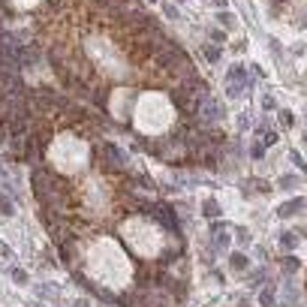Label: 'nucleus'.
I'll list each match as a JSON object with an SVG mask.
<instances>
[{"label":"nucleus","instance_id":"1","mask_svg":"<svg viewBox=\"0 0 307 307\" xmlns=\"http://www.w3.org/2000/svg\"><path fill=\"white\" fill-rule=\"evenodd\" d=\"M136 118V130L142 133V136H148V139H154V136H160V133H166L169 126L175 123V118H178V108H175V102H172V97H166V94H142L139 100H136V112H133Z\"/></svg>","mask_w":307,"mask_h":307},{"label":"nucleus","instance_id":"2","mask_svg":"<svg viewBox=\"0 0 307 307\" xmlns=\"http://www.w3.org/2000/svg\"><path fill=\"white\" fill-rule=\"evenodd\" d=\"M45 154L54 160V166H58L61 172H79V169L87 166V160H90V148H87L82 139H76L72 133H61L58 136V144L45 148Z\"/></svg>","mask_w":307,"mask_h":307},{"label":"nucleus","instance_id":"3","mask_svg":"<svg viewBox=\"0 0 307 307\" xmlns=\"http://www.w3.org/2000/svg\"><path fill=\"white\" fill-rule=\"evenodd\" d=\"M102 105H105L118 121L126 123V121L133 118V112H136V94H133V90H112V94L105 97Z\"/></svg>","mask_w":307,"mask_h":307},{"label":"nucleus","instance_id":"4","mask_svg":"<svg viewBox=\"0 0 307 307\" xmlns=\"http://www.w3.org/2000/svg\"><path fill=\"white\" fill-rule=\"evenodd\" d=\"M97 166L105 169V172H121L126 166V154L115 142H100L97 144Z\"/></svg>","mask_w":307,"mask_h":307},{"label":"nucleus","instance_id":"5","mask_svg":"<svg viewBox=\"0 0 307 307\" xmlns=\"http://www.w3.org/2000/svg\"><path fill=\"white\" fill-rule=\"evenodd\" d=\"M196 118H199V126H217V123L226 118V112H223V105L217 102L214 97H205L202 102H199Z\"/></svg>","mask_w":307,"mask_h":307},{"label":"nucleus","instance_id":"6","mask_svg":"<svg viewBox=\"0 0 307 307\" xmlns=\"http://www.w3.org/2000/svg\"><path fill=\"white\" fill-rule=\"evenodd\" d=\"M229 244H232V241H229V232H226L223 226H217V223H214V226H211V247H214L217 253H226Z\"/></svg>","mask_w":307,"mask_h":307},{"label":"nucleus","instance_id":"7","mask_svg":"<svg viewBox=\"0 0 307 307\" xmlns=\"http://www.w3.org/2000/svg\"><path fill=\"white\" fill-rule=\"evenodd\" d=\"M280 307H301V292H298V286H292V280H286V286H283Z\"/></svg>","mask_w":307,"mask_h":307},{"label":"nucleus","instance_id":"8","mask_svg":"<svg viewBox=\"0 0 307 307\" xmlns=\"http://www.w3.org/2000/svg\"><path fill=\"white\" fill-rule=\"evenodd\" d=\"M304 205H307V199H301V196H298V199H292V202H283V205L277 208V217H280V220H286V217H295Z\"/></svg>","mask_w":307,"mask_h":307},{"label":"nucleus","instance_id":"9","mask_svg":"<svg viewBox=\"0 0 307 307\" xmlns=\"http://www.w3.org/2000/svg\"><path fill=\"white\" fill-rule=\"evenodd\" d=\"M229 268L235 274H247L250 271V256L247 253H229Z\"/></svg>","mask_w":307,"mask_h":307},{"label":"nucleus","instance_id":"10","mask_svg":"<svg viewBox=\"0 0 307 307\" xmlns=\"http://www.w3.org/2000/svg\"><path fill=\"white\" fill-rule=\"evenodd\" d=\"M259 304H262V307H274V304H277V283H265V286H262Z\"/></svg>","mask_w":307,"mask_h":307},{"label":"nucleus","instance_id":"11","mask_svg":"<svg viewBox=\"0 0 307 307\" xmlns=\"http://www.w3.org/2000/svg\"><path fill=\"white\" fill-rule=\"evenodd\" d=\"M36 295L58 301V298H61V286H58V283H40V286H36Z\"/></svg>","mask_w":307,"mask_h":307},{"label":"nucleus","instance_id":"12","mask_svg":"<svg viewBox=\"0 0 307 307\" xmlns=\"http://www.w3.org/2000/svg\"><path fill=\"white\" fill-rule=\"evenodd\" d=\"M298 238H301V232H280V247L283 250H295L298 247Z\"/></svg>","mask_w":307,"mask_h":307},{"label":"nucleus","instance_id":"13","mask_svg":"<svg viewBox=\"0 0 307 307\" xmlns=\"http://www.w3.org/2000/svg\"><path fill=\"white\" fill-rule=\"evenodd\" d=\"M15 265V253L12 247H6L3 241H0V268H12Z\"/></svg>","mask_w":307,"mask_h":307},{"label":"nucleus","instance_id":"14","mask_svg":"<svg viewBox=\"0 0 307 307\" xmlns=\"http://www.w3.org/2000/svg\"><path fill=\"white\" fill-rule=\"evenodd\" d=\"M0 217H15V202H12L9 193L0 196Z\"/></svg>","mask_w":307,"mask_h":307},{"label":"nucleus","instance_id":"15","mask_svg":"<svg viewBox=\"0 0 307 307\" xmlns=\"http://www.w3.org/2000/svg\"><path fill=\"white\" fill-rule=\"evenodd\" d=\"M280 268H283V274H295V271L301 268V259L298 256H283L280 259Z\"/></svg>","mask_w":307,"mask_h":307},{"label":"nucleus","instance_id":"16","mask_svg":"<svg viewBox=\"0 0 307 307\" xmlns=\"http://www.w3.org/2000/svg\"><path fill=\"white\" fill-rule=\"evenodd\" d=\"M202 54H205L208 63H220V48H217L214 42H205V45H202Z\"/></svg>","mask_w":307,"mask_h":307},{"label":"nucleus","instance_id":"17","mask_svg":"<svg viewBox=\"0 0 307 307\" xmlns=\"http://www.w3.org/2000/svg\"><path fill=\"white\" fill-rule=\"evenodd\" d=\"M202 214L208 217V220L220 217V205H217V199H205V202H202Z\"/></svg>","mask_w":307,"mask_h":307},{"label":"nucleus","instance_id":"18","mask_svg":"<svg viewBox=\"0 0 307 307\" xmlns=\"http://www.w3.org/2000/svg\"><path fill=\"white\" fill-rule=\"evenodd\" d=\"M277 184H280V190H295V187H301V178L298 175H283Z\"/></svg>","mask_w":307,"mask_h":307},{"label":"nucleus","instance_id":"19","mask_svg":"<svg viewBox=\"0 0 307 307\" xmlns=\"http://www.w3.org/2000/svg\"><path fill=\"white\" fill-rule=\"evenodd\" d=\"M235 238H238V244H241V247H250V244H253V232L241 226V229H235Z\"/></svg>","mask_w":307,"mask_h":307},{"label":"nucleus","instance_id":"20","mask_svg":"<svg viewBox=\"0 0 307 307\" xmlns=\"http://www.w3.org/2000/svg\"><path fill=\"white\" fill-rule=\"evenodd\" d=\"M217 21H220L226 30H235V27H238V24H235V15H232V12H226V9H223L220 15H217Z\"/></svg>","mask_w":307,"mask_h":307},{"label":"nucleus","instance_id":"21","mask_svg":"<svg viewBox=\"0 0 307 307\" xmlns=\"http://www.w3.org/2000/svg\"><path fill=\"white\" fill-rule=\"evenodd\" d=\"M9 274H12V280H15L18 286H24V283H27V271H24V268L12 265V268H9Z\"/></svg>","mask_w":307,"mask_h":307},{"label":"nucleus","instance_id":"22","mask_svg":"<svg viewBox=\"0 0 307 307\" xmlns=\"http://www.w3.org/2000/svg\"><path fill=\"white\" fill-rule=\"evenodd\" d=\"M160 3H163V12H166V15L172 18V21H181V12H178V6H172V3H166V0H160Z\"/></svg>","mask_w":307,"mask_h":307},{"label":"nucleus","instance_id":"23","mask_svg":"<svg viewBox=\"0 0 307 307\" xmlns=\"http://www.w3.org/2000/svg\"><path fill=\"white\" fill-rule=\"evenodd\" d=\"M235 121H238V126H241V130H253V118H250L247 112H241V115L235 118Z\"/></svg>","mask_w":307,"mask_h":307},{"label":"nucleus","instance_id":"24","mask_svg":"<svg viewBox=\"0 0 307 307\" xmlns=\"http://www.w3.org/2000/svg\"><path fill=\"white\" fill-rule=\"evenodd\" d=\"M250 157H253V160H262V157H265V144H262V142H256V144L250 148Z\"/></svg>","mask_w":307,"mask_h":307},{"label":"nucleus","instance_id":"25","mask_svg":"<svg viewBox=\"0 0 307 307\" xmlns=\"http://www.w3.org/2000/svg\"><path fill=\"white\" fill-rule=\"evenodd\" d=\"M262 108H265V112H274V108H277V100L271 97V94H265V97H262Z\"/></svg>","mask_w":307,"mask_h":307},{"label":"nucleus","instance_id":"26","mask_svg":"<svg viewBox=\"0 0 307 307\" xmlns=\"http://www.w3.org/2000/svg\"><path fill=\"white\" fill-rule=\"evenodd\" d=\"M280 123H283V126H292V123H295V115L283 108V112H280Z\"/></svg>","mask_w":307,"mask_h":307},{"label":"nucleus","instance_id":"27","mask_svg":"<svg viewBox=\"0 0 307 307\" xmlns=\"http://www.w3.org/2000/svg\"><path fill=\"white\" fill-rule=\"evenodd\" d=\"M211 42H214V45H223V42H226V33H223V30H211Z\"/></svg>","mask_w":307,"mask_h":307},{"label":"nucleus","instance_id":"28","mask_svg":"<svg viewBox=\"0 0 307 307\" xmlns=\"http://www.w3.org/2000/svg\"><path fill=\"white\" fill-rule=\"evenodd\" d=\"M244 48H247V40H238V42H235V48H232V51H244Z\"/></svg>","mask_w":307,"mask_h":307},{"label":"nucleus","instance_id":"29","mask_svg":"<svg viewBox=\"0 0 307 307\" xmlns=\"http://www.w3.org/2000/svg\"><path fill=\"white\" fill-rule=\"evenodd\" d=\"M72 307H90V304H87L84 298H76V304H72Z\"/></svg>","mask_w":307,"mask_h":307},{"label":"nucleus","instance_id":"30","mask_svg":"<svg viewBox=\"0 0 307 307\" xmlns=\"http://www.w3.org/2000/svg\"><path fill=\"white\" fill-rule=\"evenodd\" d=\"M214 3H217V6H220V9H223V6L229 3V0H214Z\"/></svg>","mask_w":307,"mask_h":307},{"label":"nucleus","instance_id":"31","mask_svg":"<svg viewBox=\"0 0 307 307\" xmlns=\"http://www.w3.org/2000/svg\"><path fill=\"white\" fill-rule=\"evenodd\" d=\"M30 307H42V304H30Z\"/></svg>","mask_w":307,"mask_h":307},{"label":"nucleus","instance_id":"32","mask_svg":"<svg viewBox=\"0 0 307 307\" xmlns=\"http://www.w3.org/2000/svg\"><path fill=\"white\" fill-rule=\"evenodd\" d=\"M0 175H3V166H0Z\"/></svg>","mask_w":307,"mask_h":307},{"label":"nucleus","instance_id":"33","mask_svg":"<svg viewBox=\"0 0 307 307\" xmlns=\"http://www.w3.org/2000/svg\"><path fill=\"white\" fill-rule=\"evenodd\" d=\"M304 115H307V112H304Z\"/></svg>","mask_w":307,"mask_h":307}]
</instances>
